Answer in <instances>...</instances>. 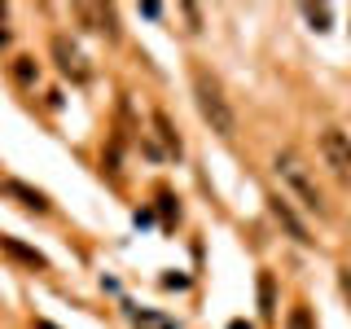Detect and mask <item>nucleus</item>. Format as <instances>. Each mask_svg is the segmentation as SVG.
I'll return each mask as SVG.
<instances>
[{
	"instance_id": "obj_7",
	"label": "nucleus",
	"mask_w": 351,
	"mask_h": 329,
	"mask_svg": "<svg viewBox=\"0 0 351 329\" xmlns=\"http://www.w3.org/2000/svg\"><path fill=\"white\" fill-rule=\"evenodd\" d=\"M0 250H5L9 259H18V263H27V268H44V255L40 250H31V246H22L18 237H9V233H0Z\"/></svg>"
},
{
	"instance_id": "obj_6",
	"label": "nucleus",
	"mask_w": 351,
	"mask_h": 329,
	"mask_svg": "<svg viewBox=\"0 0 351 329\" xmlns=\"http://www.w3.org/2000/svg\"><path fill=\"white\" fill-rule=\"evenodd\" d=\"M75 18L88 22V31H101V36H110V40L119 36V14L110 5H80V9H75Z\"/></svg>"
},
{
	"instance_id": "obj_3",
	"label": "nucleus",
	"mask_w": 351,
	"mask_h": 329,
	"mask_svg": "<svg viewBox=\"0 0 351 329\" xmlns=\"http://www.w3.org/2000/svg\"><path fill=\"white\" fill-rule=\"evenodd\" d=\"M316 145H321L325 167H329V171H334L338 180H343L347 189H351V136H347V132H338V127H325Z\"/></svg>"
},
{
	"instance_id": "obj_14",
	"label": "nucleus",
	"mask_w": 351,
	"mask_h": 329,
	"mask_svg": "<svg viewBox=\"0 0 351 329\" xmlns=\"http://www.w3.org/2000/svg\"><path fill=\"white\" fill-rule=\"evenodd\" d=\"M180 14L189 18V31H202V14H197V5H180Z\"/></svg>"
},
{
	"instance_id": "obj_15",
	"label": "nucleus",
	"mask_w": 351,
	"mask_h": 329,
	"mask_svg": "<svg viewBox=\"0 0 351 329\" xmlns=\"http://www.w3.org/2000/svg\"><path fill=\"white\" fill-rule=\"evenodd\" d=\"M343 294H351V268L343 272Z\"/></svg>"
},
{
	"instance_id": "obj_2",
	"label": "nucleus",
	"mask_w": 351,
	"mask_h": 329,
	"mask_svg": "<svg viewBox=\"0 0 351 329\" xmlns=\"http://www.w3.org/2000/svg\"><path fill=\"white\" fill-rule=\"evenodd\" d=\"M277 175L285 180V189L299 197L307 211L325 215V193H321V184H316V175L307 171V162H303L294 149H281V154H277Z\"/></svg>"
},
{
	"instance_id": "obj_8",
	"label": "nucleus",
	"mask_w": 351,
	"mask_h": 329,
	"mask_svg": "<svg viewBox=\"0 0 351 329\" xmlns=\"http://www.w3.org/2000/svg\"><path fill=\"white\" fill-rule=\"evenodd\" d=\"M9 193H14V197H22V202H27L31 211H49L44 193H40V189H31V184H22V180H9Z\"/></svg>"
},
{
	"instance_id": "obj_12",
	"label": "nucleus",
	"mask_w": 351,
	"mask_h": 329,
	"mask_svg": "<svg viewBox=\"0 0 351 329\" xmlns=\"http://www.w3.org/2000/svg\"><path fill=\"white\" fill-rule=\"evenodd\" d=\"M259 312L263 316L277 312V307H272V277H268V272H259Z\"/></svg>"
},
{
	"instance_id": "obj_5",
	"label": "nucleus",
	"mask_w": 351,
	"mask_h": 329,
	"mask_svg": "<svg viewBox=\"0 0 351 329\" xmlns=\"http://www.w3.org/2000/svg\"><path fill=\"white\" fill-rule=\"evenodd\" d=\"M268 211L277 215V224H281L294 241H299V246H312V233H307V224L299 219V211H294V206L285 202V197H268Z\"/></svg>"
},
{
	"instance_id": "obj_16",
	"label": "nucleus",
	"mask_w": 351,
	"mask_h": 329,
	"mask_svg": "<svg viewBox=\"0 0 351 329\" xmlns=\"http://www.w3.org/2000/svg\"><path fill=\"white\" fill-rule=\"evenodd\" d=\"M36 329H58V325H49V321H36Z\"/></svg>"
},
{
	"instance_id": "obj_9",
	"label": "nucleus",
	"mask_w": 351,
	"mask_h": 329,
	"mask_svg": "<svg viewBox=\"0 0 351 329\" xmlns=\"http://www.w3.org/2000/svg\"><path fill=\"white\" fill-rule=\"evenodd\" d=\"M303 18L312 22L316 31H329V18H334V9H329V5H303Z\"/></svg>"
},
{
	"instance_id": "obj_11",
	"label": "nucleus",
	"mask_w": 351,
	"mask_h": 329,
	"mask_svg": "<svg viewBox=\"0 0 351 329\" xmlns=\"http://www.w3.org/2000/svg\"><path fill=\"white\" fill-rule=\"evenodd\" d=\"M14 80L31 88V84H36V80H40V66H36V62H31V58H18V62H14Z\"/></svg>"
},
{
	"instance_id": "obj_1",
	"label": "nucleus",
	"mask_w": 351,
	"mask_h": 329,
	"mask_svg": "<svg viewBox=\"0 0 351 329\" xmlns=\"http://www.w3.org/2000/svg\"><path fill=\"white\" fill-rule=\"evenodd\" d=\"M193 101H197V114L211 123L215 136L228 141L237 132V114H233V106H228L224 88H219V80L211 71H202V66H193Z\"/></svg>"
},
{
	"instance_id": "obj_13",
	"label": "nucleus",
	"mask_w": 351,
	"mask_h": 329,
	"mask_svg": "<svg viewBox=\"0 0 351 329\" xmlns=\"http://www.w3.org/2000/svg\"><path fill=\"white\" fill-rule=\"evenodd\" d=\"M285 329H316L312 325V312L299 303V307H290V316H285Z\"/></svg>"
},
{
	"instance_id": "obj_10",
	"label": "nucleus",
	"mask_w": 351,
	"mask_h": 329,
	"mask_svg": "<svg viewBox=\"0 0 351 329\" xmlns=\"http://www.w3.org/2000/svg\"><path fill=\"white\" fill-rule=\"evenodd\" d=\"M154 127H158V136L167 141V149H171V154H180V136H176V132H171V119L162 114V110H158V114H154Z\"/></svg>"
},
{
	"instance_id": "obj_4",
	"label": "nucleus",
	"mask_w": 351,
	"mask_h": 329,
	"mask_svg": "<svg viewBox=\"0 0 351 329\" xmlns=\"http://www.w3.org/2000/svg\"><path fill=\"white\" fill-rule=\"evenodd\" d=\"M53 58H58V71H62V75H71L75 84H84L88 75H93V66L84 62V53L75 49V44L66 40V36H53Z\"/></svg>"
}]
</instances>
